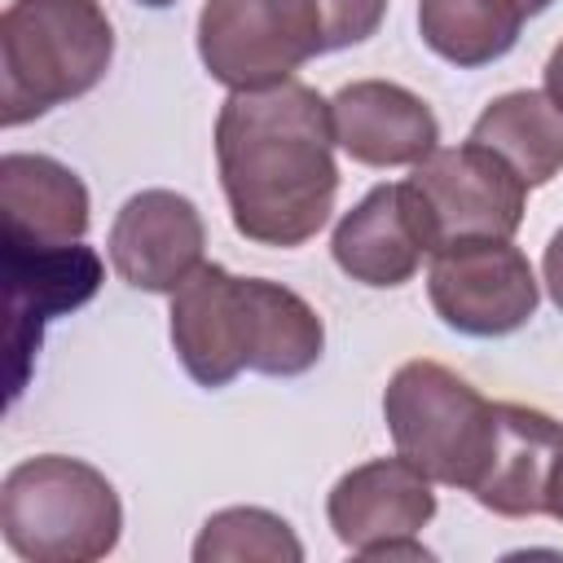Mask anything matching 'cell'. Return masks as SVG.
I'll list each match as a JSON object with an SVG mask.
<instances>
[{"label":"cell","mask_w":563,"mask_h":563,"mask_svg":"<svg viewBox=\"0 0 563 563\" xmlns=\"http://www.w3.org/2000/svg\"><path fill=\"white\" fill-rule=\"evenodd\" d=\"M330 101L282 79L229 92L216 114V167L233 229L255 246L312 242L339 194Z\"/></svg>","instance_id":"1"},{"label":"cell","mask_w":563,"mask_h":563,"mask_svg":"<svg viewBox=\"0 0 563 563\" xmlns=\"http://www.w3.org/2000/svg\"><path fill=\"white\" fill-rule=\"evenodd\" d=\"M172 347L198 387H229L242 369L299 378L325 352L317 308L268 277H238L224 264H202L167 312Z\"/></svg>","instance_id":"2"},{"label":"cell","mask_w":563,"mask_h":563,"mask_svg":"<svg viewBox=\"0 0 563 563\" xmlns=\"http://www.w3.org/2000/svg\"><path fill=\"white\" fill-rule=\"evenodd\" d=\"M114 62L101 0H9L0 18V119L22 128L92 92Z\"/></svg>","instance_id":"3"},{"label":"cell","mask_w":563,"mask_h":563,"mask_svg":"<svg viewBox=\"0 0 563 563\" xmlns=\"http://www.w3.org/2000/svg\"><path fill=\"white\" fill-rule=\"evenodd\" d=\"M0 532L26 563H92L119 545L123 501L97 466L40 453L4 475Z\"/></svg>","instance_id":"4"},{"label":"cell","mask_w":563,"mask_h":563,"mask_svg":"<svg viewBox=\"0 0 563 563\" xmlns=\"http://www.w3.org/2000/svg\"><path fill=\"white\" fill-rule=\"evenodd\" d=\"M383 418L400 457L431 484L475 493L497 444V400L475 391L440 361H405L387 391Z\"/></svg>","instance_id":"5"},{"label":"cell","mask_w":563,"mask_h":563,"mask_svg":"<svg viewBox=\"0 0 563 563\" xmlns=\"http://www.w3.org/2000/svg\"><path fill=\"white\" fill-rule=\"evenodd\" d=\"M325 48L317 0H207L198 13V57L229 92L295 79Z\"/></svg>","instance_id":"6"},{"label":"cell","mask_w":563,"mask_h":563,"mask_svg":"<svg viewBox=\"0 0 563 563\" xmlns=\"http://www.w3.org/2000/svg\"><path fill=\"white\" fill-rule=\"evenodd\" d=\"M427 295L449 330L501 339L537 317L541 282L510 238H462L431 251Z\"/></svg>","instance_id":"7"},{"label":"cell","mask_w":563,"mask_h":563,"mask_svg":"<svg viewBox=\"0 0 563 563\" xmlns=\"http://www.w3.org/2000/svg\"><path fill=\"white\" fill-rule=\"evenodd\" d=\"M409 185L422 202L435 251L462 238H515L523 224L528 185L501 154L475 141L435 145L422 163H413Z\"/></svg>","instance_id":"8"},{"label":"cell","mask_w":563,"mask_h":563,"mask_svg":"<svg viewBox=\"0 0 563 563\" xmlns=\"http://www.w3.org/2000/svg\"><path fill=\"white\" fill-rule=\"evenodd\" d=\"M334 537L361 559H431L418 532L435 519L431 479L409 457H369L325 497Z\"/></svg>","instance_id":"9"},{"label":"cell","mask_w":563,"mask_h":563,"mask_svg":"<svg viewBox=\"0 0 563 563\" xmlns=\"http://www.w3.org/2000/svg\"><path fill=\"white\" fill-rule=\"evenodd\" d=\"M207 224L198 207L176 189H141L132 194L106 238L114 273L145 295L180 290L207 260Z\"/></svg>","instance_id":"10"},{"label":"cell","mask_w":563,"mask_h":563,"mask_svg":"<svg viewBox=\"0 0 563 563\" xmlns=\"http://www.w3.org/2000/svg\"><path fill=\"white\" fill-rule=\"evenodd\" d=\"M435 251L431 229L422 220V202L409 180L374 185L352 211L339 216L330 233V255L334 264L374 290L405 286L422 260Z\"/></svg>","instance_id":"11"},{"label":"cell","mask_w":563,"mask_h":563,"mask_svg":"<svg viewBox=\"0 0 563 563\" xmlns=\"http://www.w3.org/2000/svg\"><path fill=\"white\" fill-rule=\"evenodd\" d=\"M334 141L365 167H413L440 145L431 106L391 79H352L330 97Z\"/></svg>","instance_id":"12"},{"label":"cell","mask_w":563,"mask_h":563,"mask_svg":"<svg viewBox=\"0 0 563 563\" xmlns=\"http://www.w3.org/2000/svg\"><path fill=\"white\" fill-rule=\"evenodd\" d=\"M4 246H70L88 233V185L48 154L9 150L0 158Z\"/></svg>","instance_id":"13"},{"label":"cell","mask_w":563,"mask_h":563,"mask_svg":"<svg viewBox=\"0 0 563 563\" xmlns=\"http://www.w3.org/2000/svg\"><path fill=\"white\" fill-rule=\"evenodd\" d=\"M563 449V422L545 409L497 400V444L484 479L475 484V501L506 519L545 515L550 466Z\"/></svg>","instance_id":"14"},{"label":"cell","mask_w":563,"mask_h":563,"mask_svg":"<svg viewBox=\"0 0 563 563\" xmlns=\"http://www.w3.org/2000/svg\"><path fill=\"white\" fill-rule=\"evenodd\" d=\"M9 268V317H13V347L22 330L35 321H53L88 303L101 286V255L84 242L70 246H4Z\"/></svg>","instance_id":"15"},{"label":"cell","mask_w":563,"mask_h":563,"mask_svg":"<svg viewBox=\"0 0 563 563\" xmlns=\"http://www.w3.org/2000/svg\"><path fill=\"white\" fill-rule=\"evenodd\" d=\"M466 141L501 154L528 189H541L563 172V110L537 88L493 97Z\"/></svg>","instance_id":"16"},{"label":"cell","mask_w":563,"mask_h":563,"mask_svg":"<svg viewBox=\"0 0 563 563\" xmlns=\"http://www.w3.org/2000/svg\"><path fill=\"white\" fill-rule=\"evenodd\" d=\"M523 18L519 0H418L422 44L457 70L506 57L519 44Z\"/></svg>","instance_id":"17"},{"label":"cell","mask_w":563,"mask_h":563,"mask_svg":"<svg viewBox=\"0 0 563 563\" xmlns=\"http://www.w3.org/2000/svg\"><path fill=\"white\" fill-rule=\"evenodd\" d=\"M194 563H303V541L264 506H229L202 523Z\"/></svg>","instance_id":"18"},{"label":"cell","mask_w":563,"mask_h":563,"mask_svg":"<svg viewBox=\"0 0 563 563\" xmlns=\"http://www.w3.org/2000/svg\"><path fill=\"white\" fill-rule=\"evenodd\" d=\"M321 18H325V48H352L365 44L383 18H387V0H317Z\"/></svg>","instance_id":"19"},{"label":"cell","mask_w":563,"mask_h":563,"mask_svg":"<svg viewBox=\"0 0 563 563\" xmlns=\"http://www.w3.org/2000/svg\"><path fill=\"white\" fill-rule=\"evenodd\" d=\"M541 282H545V290H550V299H554V308L563 312V229L550 238V246H545V260H541Z\"/></svg>","instance_id":"20"},{"label":"cell","mask_w":563,"mask_h":563,"mask_svg":"<svg viewBox=\"0 0 563 563\" xmlns=\"http://www.w3.org/2000/svg\"><path fill=\"white\" fill-rule=\"evenodd\" d=\"M545 97L563 110V40H559L554 53L545 57Z\"/></svg>","instance_id":"21"},{"label":"cell","mask_w":563,"mask_h":563,"mask_svg":"<svg viewBox=\"0 0 563 563\" xmlns=\"http://www.w3.org/2000/svg\"><path fill=\"white\" fill-rule=\"evenodd\" d=\"M545 515L563 523V449H559V457H554V466H550V484H545Z\"/></svg>","instance_id":"22"},{"label":"cell","mask_w":563,"mask_h":563,"mask_svg":"<svg viewBox=\"0 0 563 563\" xmlns=\"http://www.w3.org/2000/svg\"><path fill=\"white\" fill-rule=\"evenodd\" d=\"M519 4H523V13H528V18H537V13H545L554 0H519Z\"/></svg>","instance_id":"23"},{"label":"cell","mask_w":563,"mask_h":563,"mask_svg":"<svg viewBox=\"0 0 563 563\" xmlns=\"http://www.w3.org/2000/svg\"><path fill=\"white\" fill-rule=\"evenodd\" d=\"M136 4H145V9H167V4H176V0H136Z\"/></svg>","instance_id":"24"}]
</instances>
